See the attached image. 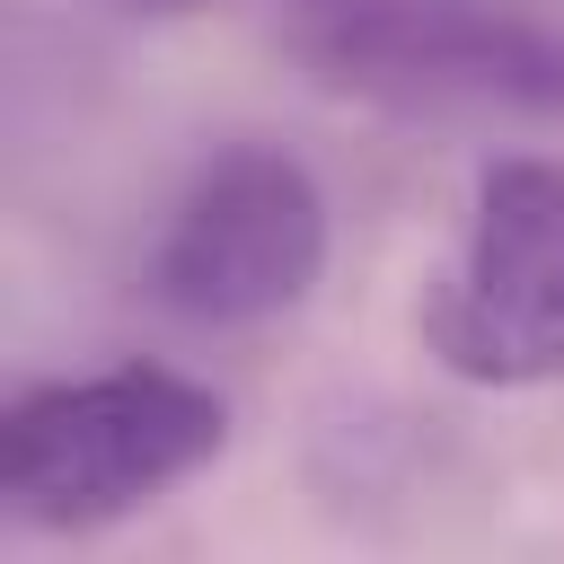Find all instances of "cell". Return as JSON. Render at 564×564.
<instances>
[{"mask_svg":"<svg viewBox=\"0 0 564 564\" xmlns=\"http://www.w3.org/2000/svg\"><path fill=\"white\" fill-rule=\"evenodd\" d=\"M273 26L344 97L564 123V18L529 0H273Z\"/></svg>","mask_w":564,"mask_h":564,"instance_id":"2","label":"cell"},{"mask_svg":"<svg viewBox=\"0 0 564 564\" xmlns=\"http://www.w3.org/2000/svg\"><path fill=\"white\" fill-rule=\"evenodd\" d=\"M220 441H229V405L185 370L123 361V370L53 379L0 414V502L26 529L79 538L212 467Z\"/></svg>","mask_w":564,"mask_h":564,"instance_id":"1","label":"cell"},{"mask_svg":"<svg viewBox=\"0 0 564 564\" xmlns=\"http://www.w3.org/2000/svg\"><path fill=\"white\" fill-rule=\"evenodd\" d=\"M123 9H159L167 18V9H203V0H123Z\"/></svg>","mask_w":564,"mask_h":564,"instance_id":"5","label":"cell"},{"mask_svg":"<svg viewBox=\"0 0 564 564\" xmlns=\"http://www.w3.org/2000/svg\"><path fill=\"white\" fill-rule=\"evenodd\" d=\"M326 273V194L291 150L238 141L185 176L141 282L185 326H264L300 308Z\"/></svg>","mask_w":564,"mask_h":564,"instance_id":"3","label":"cell"},{"mask_svg":"<svg viewBox=\"0 0 564 564\" xmlns=\"http://www.w3.org/2000/svg\"><path fill=\"white\" fill-rule=\"evenodd\" d=\"M423 344L476 388L564 379V159L520 150L476 176V212L423 308Z\"/></svg>","mask_w":564,"mask_h":564,"instance_id":"4","label":"cell"}]
</instances>
